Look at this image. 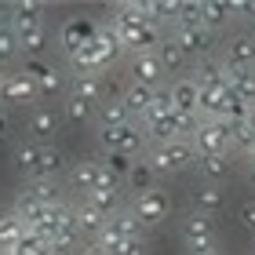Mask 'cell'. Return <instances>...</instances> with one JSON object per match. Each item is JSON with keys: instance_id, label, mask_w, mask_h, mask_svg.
I'll return each instance as SVG.
<instances>
[{"instance_id": "obj_32", "label": "cell", "mask_w": 255, "mask_h": 255, "mask_svg": "<svg viewBox=\"0 0 255 255\" xmlns=\"http://www.w3.org/2000/svg\"><path fill=\"white\" fill-rule=\"evenodd\" d=\"M157 182H160V179H157V171L149 168V160H146V157H138L135 164H131V175H128V186L135 190V197H138V193H146V190H153Z\"/></svg>"}, {"instance_id": "obj_23", "label": "cell", "mask_w": 255, "mask_h": 255, "mask_svg": "<svg viewBox=\"0 0 255 255\" xmlns=\"http://www.w3.org/2000/svg\"><path fill=\"white\" fill-rule=\"evenodd\" d=\"M7 11H11V29H26V26H40L44 22L48 4H40V0H15Z\"/></svg>"}, {"instance_id": "obj_27", "label": "cell", "mask_w": 255, "mask_h": 255, "mask_svg": "<svg viewBox=\"0 0 255 255\" xmlns=\"http://www.w3.org/2000/svg\"><path fill=\"white\" fill-rule=\"evenodd\" d=\"M26 237V223L15 212H0V252H15Z\"/></svg>"}, {"instance_id": "obj_9", "label": "cell", "mask_w": 255, "mask_h": 255, "mask_svg": "<svg viewBox=\"0 0 255 255\" xmlns=\"http://www.w3.org/2000/svg\"><path fill=\"white\" fill-rule=\"evenodd\" d=\"M59 124H62V113L51 110V106H33L29 117H26V131H29V142L37 146H51V138L59 135Z\"/></svg>"}, {"instance_id": "obj_40", "label": "cell", "mask_w": 255, "mask_h": 255, "mask_svg": "<svg viewBox=\"0 0 255 255\" xmlns=\"http://www.w3.org/2000/svg\"><path fill=\"white\" fill-rule=\"evenodd\" d=\"M15 252H18V255H51L48 241H44V237H37L33 230H26V237H22V245H18Z\"/></svg>"}, {"instance_id": "obj_42", "label": "cell", "mask_w": 255, "mask_h": 255, "mask_svg": "<svg viewBox=\"0 0 255 255\" xmlns=\"http://www.w3.org/2000/svg\"><path fill=\"white\" fill-rule=\"evenodd\" d=\"M77 255H106V252H102V245H99V241H91V245H84Z\"/></svg>"}, {"instance_id": "obj_20", "label": "cell", "mask_w": 255, "mask_h": 255, "mask_svg": "<svg viewBox=\"0 0 255 255\" xmlns=\"http://www.w3.org/2000/svg\"><path fill=\"white\" fill-rule=\"evenodd\" d=\"M99 182H102V160H77V164H69V186L80 190V197L99 190Z\"/></svg>"}, {"instance_id": "obj_10", "label": "cell", "mask_w": 255, "mask_h": 255, "mask_svg": "<svg viewBox=\"0 0 255 255\" xmlns=\"http://www.w3.org/2000/svg\"><path fill=\"white\" fill-rule=\"evenodd\" d=\"M22 69H26L29 80L37 84L40 99H51V95H62V91H66V77H62L59 66H51V62H44V59H29Z\"/></svg>"}, {"instance_id": "obj_49", "label": "cell", "mask_w": 255, "mask_h": 255, "mask_svg": "<svg viewBox=\"0 0 255 255\" xmlns=\"http://www.w3.org/2000/svg\"><path fill=\"white\" fill-rule=\"evenodd\" d=\"M0 255H18V252H0Z\"/></svg>"}, {"instance_id": "obj_17", "label": "cell", "mask_w": 255, "mask_h": 255, "mask_svg": "<svg viewBox=\"0 0 255 255\" xmlns=\"http://www.w3.org/2000/svg\"><path fill=\"white\" fill-rule=\"evenodd\" d=\"M223 66L255 69V37H252V33H237V37L226 40V59H223Z\"/></svg>"}, {"instance_id": "obj_5", "label": "cell", "mask_w": 255, "mask_h": 255, "mask_svg": "<svg viewBox=\"0 0 255 255\" xmlns=\"http://www.w3.org/2000/svg\"><path fill=\"white\" fill-rule=\"evenodd\" d=\"M146 22H149V18L142 15V11H138V4H121V7L110 15V26H113V33L121 37L124 51H131V55H135V48H138V37H142Z\"/></svg>"}, {"instance_id": "obj_14", "label": "cell", "mask_w": 255, "mask_h": 255, "mask_svg": "<svg viewBox=\"0 0 255 255\" xmlns=\"http://www.w3.org/2000/svg\"><path fill=\"white\" fill-rule=\"evenodd\" d=\"M128 73H131V84H142V88H160V80H164V66H160L157 51H146V55H131V62H128Z\"/></svg>"}, {"instance_id": "obj_18", "label": "cell", "mask_w": 255, "mask_h": 255, "mask_svg": "<svg viewBox=\"0 0 255 255\" xmlns=\"http://www.w3.org/2000/svg\"><path fill=\"white\" fill-rule=\"evenodd\" d=\"M182 237H186V245H190V248L215 245V223H212V215L190 212L186 219H182Z\"/></svg>"}, {"instance_id": "obj_1", "label": "cell", "mask_w": 255, "mask_h": 255, "mask_svg": "<svg viewBox=\"0 0 255 255\" xmlns=\"http://www.w3.org/2000/svg\"><path fill=\"white\" fill-rule=\"evenodd\" d=\"M121 51H124V44H121L117 33H113V26L106 22V26L95 29V40H91L88 48L69 55V66H73V73H106V69L121 59Z\"/></svg>"}, {"instance_id": "obj_41", "label": "cell", "mask_w": 255, "mask_h": 255, "mask_svg": "<svg viewBox=\"0 0 255 255\" xmlns=\"http://www.w3.org/2000/svg\"><path fill=\"white\" fill-rule=\"evenodd\" d=\"M237 219H241V226H245L248 234H255V201H245V204H241Z\"/></svg>"}, {"instance_id": "obj_38", "label": "cell", "mask_w": 255, "mask_h": 255, "mask_svg": "<svg viewBox=\"0 0 255 255\" xmlns=\"http://www.w3.org/2000/svg\"><path fill=\"white\" fill-rule=\"evenodd\" d=\"M171 113H175V106H171V91L168 88H157L153 91V102H149L146 121H160V117H171Z\"/></svg>"}, {"instance_id": "obj_22", "label": "cell", "mask_w": 255, "mask_h": 255, "mask_svg": "<svg viewBox=\"0 0 255 255\" xmlns=\"http://www.w3.org/2000/svg\"><path fill=\"white\" fill-rule=\"evenodd\" d=\"M153 91L157 88H142V84H128L124 91H121V106L128 110V117H131V121H138V117H142L146 121V113H149V102H153Z\"/></svg>"}, {"instance_id": "obj_26", "label": "cell", "mask_w": 255, "mask_h": 255, "mask_svg": "<svg viewBox=\"0 0 255 255\" xmlns=\"http://www.w3.org/2000/svg\"><path fill=\"white\" fill-rule=\"evenodd\" d=\"M106 230H113L117 237H128V241H142L146 237V226L138 223V215L131 212V208H121L117 215H110V226Z\"/></svg>"}, {"instance_id": "obj_36", "label": "cell", "mask_w": 255, "mask_h": 255, "mask_svg": "<svg viewBox=\"0 0 255 255\" xmlns=\"http://www.w3.org/2000/svg\"><path fill=\"white\" fill-rule=\"evenodd\" d=\"M138 157H128V153H106L102 157V168L110 171L117 182H128V175H131V164H135Z\"/></svg>"}, {"instance_id": "obj_34", "label": "cell", "mask_w": 255, "mask_h": 255, "mask_svg": "<svg viewBox=\"0 0 255 255\" xmlns=\"http://www.w3.org/2000/svg\"><path fill=\"white\" fill-rule=\"evenodd\" d=\"M124 121H131V117H128V110L121 106V99H106V102L95 110L99 131H102V128H117V124H124Z\"/></svg>"}, {"instance_id": "obj_25", "label": "cell", "mask_w": 255, "mask_h": 255, "mask_svg": "<svg viewBox=\"0 0 255 255\" xmlns=\"http://www.w3.org/2000/svg\"><path fill=\"white\" fill-rule=\"evenodd\" d=\"M226 84H230V91H234L241 102L255 106V69H234V66H226Z\"/></svg>"}, {"instance_id": "obj_37", "label": "cell", "mask_w": 255, "mask_h": 255, "mask_svg": "<svg viewBox=\"0 0 255 255\" xmlns=\"http://www.w3.org/2000/svg\"><path fill=\"white\" fill-rule=\"evenodd\" d=\"M18 55H22V48H18V33L11 29V26H0V66L15 62Z\"/></svg>"}, {"instance_id": "obj_19", "label": "cell", "mask_w": 255, "mask_h": 255, "mask_svg": "<svg viewBox=\"0 0 255 255\" xmlns=\"http://www.w3.org/2000/svg\"><path fill=\"white\" fill-rule=\"evenodd\" d=\"M168 91H171V106H175V113H197V117H201V91H197L193 77H175Z\"/></svg>"}, {"instance_id": "obj_28", "label": "cell", "mask_w": 255, "mask_h": 255, "mask_svg": "<svg viewBox=\"0 0 255 255\" xmlns=\"http://www.w3.org/2000/svg\"><path fill=\"white\" fill-rule=\"evenodd\" d=\"M22 190H26L37 204H44V208H59L62 204V190H59L55 179H29Z\"/></svg>"}, {"instance_id": "obj_13", "label": "cell", "mask_w": 255, "mask_h": 255, "mask_svg": "<svg viewBox=\"0 0 255 255\" xmlns=\"http://www.w3.org/2000/svg\"><path fill=\"white\" fill-rule=\"evenodd\" d=\"M73 223H77V234L84 237V245H91V241H99L102 234H106L110 219L99 212V208H91L84 197H80V204H73Z\"/></svg>"}, {"instance_id": "obj_33", "label": "cell", "mask_w": 255, "mask_h": 255, "mask_svg": "<svg viewBox=\"0 0 255 255\" xmlns=\"http://www.w3.org/2000/svg\"><path fill=\"white\" fill-rule=\"evenodd\" d=\"M95 110L99 106H91V102L77 99V95H66V102H62V117L69 124H91V121H95Z\"/></svg>"}, {"instance_id": "obj_46", "label": "cell", "mask_w": 255, "mask_h": 255, "mask_svg": "<svg viewBox=\"0 0 255 255\" xmlns=\"http://www.w3.org/2000/svg\"><path fill=\"white\" fill-rule=\"evenodd\" d=\"M248 124H252V131H255V106L248 110Z\"/></svg>"}, {"instance_id": "obj_12", "label": "cell", "mask_w": 255, "mask_h": 255, "mask_svg": "<svg viewBox=\"0 0 255 255\" xmlns=\"http://www.w3.org/2000/svg\"><path fill=\"white\" fill-rule=\"evenodd\" d=\"M171 40L186 51L190 62H193V59L204 62L208 55H212V48H215V33L208 29V26H201V29H175V33H171Z\"/></svg>"}, {"instance_id": "obj_45", "label": "cell", "mask_w": 255, "mask_h": 255, "mask_svg": "<svg viewBox=\"0 0 255 255\" xmlns=\"http://www.w3.org/2000/svg\"><path fill=\"white\" fill-rule=\"evenodd\" d=\"M128 255H146V245L138 241V245H131V252H128Z\"/></svg>"}, {"instance_id": "obj_30", "label": "cell", "mask_w": 255, "mask_h": 255, "mask_svg": "<svg viewBox=\"0 0 255 255\" xmlns=\"http://www.w3.org/2000/svg\"><path fill=\"white\" fill-rule=\"evenodd\" d=\"M18 33V48H22V55H33V59H37V55L48 48V40H51V33H48V26H26V29H15Z\"/></svg>"}, {"instance_id": "obj_21", "label": "cell", "mask_w": 255, "mask_h": 255, "mask_svg": "<svg viewBox=\"0 0 255 255\" xmlns=\"http://www.w3.org/2000/svg\"><path fill=\"white\" fill-rule=\"evenodd\" d=\"M193 84H197V91H212V95L226 91V66L215 62V59L197 62V69H193Z\"/></svg>"}, {"instance_id": "obj_2", "label": "cell", "mask_w": 255, "mask_h": 255, "mask_svg": "<svg viewBox=\"0 0 255 255\" xmlns=\"http://www.w3.org/2000/svg\"><path fill=\"white\" fill-rule=\"evenodd\" d=\"M15 168L29 179H55L66 171V157L55 146H37V142H18L15 146Z\"/></svg>"}, {"instance_id": "obj_43", "label": "cell", "mask_w": 255, "mask_h": 255, "mask_svg": "<svg viewBox=\"0 0 255 255\" xmlns=\"http://www.w3.org/2000/svg\"><path fill=\"white\" fill-rule=\"evenodd\" d=\"M193 255H223L219 252V245H201V248H190Z\"/></svg>"}, {"instance_id": "obj_35", "label": "cell", "mask_w": 255, "mask_h": 255, "mask_svg": "<svg viewBox=\"0 0 255 255\" xmlns=\"http://www.w3.org/2000/svg\"><path fill=\"white\" fill-rule=\"evenodd\" d=\"M84 201H88L91 208H99V212L106 215V219H110V215H117L121 208H124V204H121V190H91Z\"/></svg>"}, {"instance_id": "obj_15", "label": "cell", "mask_w": 255, "mask_h": 255, "mask_svg": "<svg viewBox=\"0 0 255 255\" xmlns=\"http://www.w3.org/2000/svg\"><path fill=\"white\" fill-rule=\"evenodd\" d=\"M69 95L91 102V106H102L110 95V84H106V73H73L69 80Z\"/></svg>"}, {"instance_id": "obj_44", "label": "cell", "mask_w": 255, "mask_h": 255, "mask_svg": "<svg viewBox=\"0 0 255 255\" xmlns=\"http://www.w3.org/2000/svg\"><path fill=\"white\" fill-rule=\"evenodd\" d=\"M7 131H11V121H7V113L0 110V142H4V138H7Z\"/></svg>"}, {"instance_id": "obj_39", "label": "cell", "mask_w": 255, "mask_h": 255, "mask_svg": "<svg viewBox=\"0 0 255 255\" xmlns=\"http://www.w3.org/2000/svg\"><path fill=\"white\" fill-rule=\"evenodd\" d=\"M204 26V15H201V0L197 4H182V15L175 22V29H201Z\"/></svg>"}, {"instance_id": "obj_48", "label": "cell", "mask_w": 255, "mask_h": 255, "mask_svg": "<svg viewBox=\"0 0 255 255\" xmlns=\"http://www.w3.org/2000/svg\"><path fill=\"white\" fill-rule=\"evenodd\" d=\"M4 77H7V73H4V69H0V84H4Z\"/></svg>"}, {"instance_id": "obj_3", "label": "cell", "mask_w": 255, "mask_h": 255, "mask_svg": "<svg viewBox=\"0 0 255 255\" xmlns=\"http://www.w3.org/2000/svg\"><path fill=\"white\" fill-rule=\"evenodd\" d=\"M146 160L157 171V179H164V175H175V171H186L197 164V146H193V138H175L168 146H153L146 153Z\"/></svg>"}, {"instance_id": "obj_6", "label": "cell", "mask_w": 255, "mask_h": 255, "mask_svg": "<svg viewBox=\"0 0 255 255\" xmlns=\"http://www.w3.org/2000/svg\"><path fill=\"white\" fill-rule=\"evenodd\" d=\"M131 212L138 215V223H142L146 230H157V226L168 219V212H171V197H168V190L153 186V190H146V193L135 197V208H131Z\"/></svg>"}, {"instance_id": "obj_11", "label": "cell", "mask_w": 255, "mask_h": 255, "mask_svg": "<svg viewBox=\"0 0 255 255\" xmlns=\"http://www.w3.org/2000/svg\"><path fill=\"white\" fill-rule=\"evenodd\" d=\"M95 22H88V18H66L62 26H59V44H62V51H66V59L69 55H77L80 48H88L91 40H95Z\"/></svg>"}, {"instance_id": "obj_8", "label": "cell", "mask_w": 255, "mask_h": 255, "mask_svg": "<svg viewBox=\"0 0 255 255\" xmlns=\"http://www.w3.org/2000/svg\"><path fill=\"white\" fill-rule=\"evenodd\" d=\"M0 102H7V106H37V102H40V91L29 80L26 69L4 77V84H0Z\"/></svg>"}, {"instance_id": "obj_29", "label": "cell", "mask_w": 255, "mask_h": 255, "mask_svg": "<svg viewBox=\"0 0 255 255\" xmlns=\"http://www.w3.org/2000/svg\"><path fill=\"white\" fill-rule=\"evenodd\" d=\"M234 11H237V4L234 0H201V15H204V26L208 29H219V26H226L230 18H234Z\"/></svg>"}, {"instance_id": "obj_31", "label": "cell", "mask_w": 255, "mask_h": 255, "mask_svg": "<svg viewBox=\"0 0 255 255\" xmlns=\"http://www.w3.org/2000/svg\"><path fill=\"white\" fill-rule=\"evenodd\" d=\"M157 59H160V66H164V73H186V69H190L186 51H182L171 37H164V44L157 48Z\"/></svg>"}, {"instance_id": "obj_24", "label": "cell", "mask_w": 255, "mask_h": 255, "mask_svg": "<svg viewBox=\"0 0 255 255\" xmlns=\"http://www.w3.org/2000/svg\"><path fill=\"white\" fill-rule=\"evenodd\" d=\"M226 208V197L219 186H208V182H201V186H193V212H201V215H219Z\"/></svg>"}, {"instance_id": "obj_16", "label": "cell", "mask_w": 255, "mask_h": 255, "mask_svg": "<svg viewBox=\"0 0 255 255\" xmlns=\"http://www.w3.org/2000/svg\"><path fill=\"white\" fill-rule=\"evenodd\" d=\"M193 168H197V179L208 182V186H219V182H226L230 171H234V164H230V153H201Z\"/></svg>"}, {"instance_id": "obj_7", "label": "cell", "mask_w": 255, "mask_h": 255, "mask_svg": "<svg viewBox=\"0 0 255 255\" xmlns=\"http://www.w3.org/2000/svg\"><path fill=\"white\" fill-rule=\"evenodd\" d=\"M193 146H197V157L201 153H230L234 138H230V124L215 121V117H204L201 128L193 135Z\"/></svg>"}, {"instance_id": "obj_47", "label": "cell", "mask_w": 255, "mask_h": 255, "mask_svg": "<svg viewBox=\"0 0 255 255\" xmlns=\"http://www.w3.org/2000/svg\"><path fill=\"white\" fill-rule=\"evenodd\" d=\"M4 11H7V7H4V4H0V18H4ZM0 26H4V22H0Z\"/></svg>"}, {"instance_id": "obj_4", "label": "cell", "mask_w": 255, "mask_h": 255, "mask_svg": "<svg viewBox=\"0 0 255 255\" xmlns=\"http://www.w3.org/2000/svg\"><path fill=\"white\" fill-rule=\"evenodd\" d=\"M99 142L106 153H128V157H146V131L138 121H124L117 128H102Z\"/></svg>"}]
</instances>
